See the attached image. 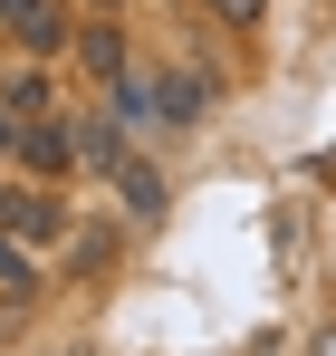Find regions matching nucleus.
I'll use <instances>...</instances> for the list:
<instances>
[{"instance_id": "7ed1b4c3", "label": "nucleus", "mask_w": 336, "mask_h": 356, "mask_svg": "<svg viewBox=\"0 0 336 356\" xmlns=\"http://www.w3.org/2000/svg\"><path fill=\"white\" fill-rule=\"evenodd\" d=\"M19 164H29V174H67V164H77V125L67 116H29L19 125Z\"/></svg>"}, {"instance_id": "39448f33", "label": "nucleus", "mask_w": 336, "mask_h": 356, "mask_svg": "<svg viewBox=\"0 0 336 356\" xmlns=\"http://www.w3.org/2000/svg\"><path fill=\"white\" fill-rule=\"evenodd\" d=\"M154 97H164V125H202V106H212V87H202L192 67H173V77H154Z\"/></svg>"}, {"instance_id": "9d476101", "label": "nucleus", "mask_w": 336, "mask_h": 356, "mask_svg": "<svg viewBox=\"0 0 336 356\" xmlns=\"http://www.w3.org/2000/svg\"><path fill=\"white\" fill-rule=\"evenodd\" d=\"M0 154H19V116L10 106H0Z\"/></svg>"}, {"instance_id": "f03ea898", "label": "nucleus", "mask_w": 336, "mask_h": 356, "mask_svg": "<svg viewBox=\"0 0 336 356\" xmlns=\"http://www.w3.org/2000/svg\"><path fill=\"white\" fill-rule=\"evenodd\" d=\"M0 10H10V39H19L29 58H58V49H67V10H58V0H0Z\"/></svg>"}, {"instance_id": "1a4fd4ad", "label": "nucleus", "mask_w": 336, "mask_h": 356, "mask_svg": "<svg viewBox=\"0 0 336 356\" xmlns=\"http://www.w3.org/2000/svg\"><path fill=\"white\" fill-rule=\"evenodd\" d=\"M212 10H221L230 29H260V10H269V0H212Z\"/></svg>"}, {"instance_id": "20e7f679", "label": "nucleus", "mask_w": 336, "mask_h": 356, "mask_svg": "<svg viewBox=\"0 0 336 356\" xmlns=\"http://www.w3.org/2000/svg\"><path fill=\"white\" fill-rule=\"evenodd\" d=\"M115 193H125V212H135V222H164V174H154V164H135V154H125V164H115Z\"/></svg>"}, {"instance_id": "0eeeda50", "label": "nucleus", "mask_w": 336, "mask_h": 356, "mask_svg": "<svg viewBox=\"0 0 336 356\" xmlns=\"http://www.w3.org/2000/svg\"><path fill=\"white\" fill-rule=\"evenodd\" d=\"M77 58H87V67H96V77H106V87H115V77H125V39H115L106 19H96V29L77 39Z\"/></svg>"}, {"instance_id": "9b49d317", "label": "nucleus", "mask_w": 336, "mask_h": 356, "mask_svg": "<svg viewBox=\"0 0 336 356\" xmlns=\"http://www.w3.org/2000/svg\"><path fill=\"white\" fill-rule=\"evenodd\" d=\"M67 356H77V347H67Z\"/></svg>"}, {"instance_id": "6e6552de", "label": "nucleus", "mask_w": 336, "mask_h": 356, "mask_svg": "<svg viewBox=\"0 0 336 356\" xmlns=\"http://www.w3.org/2000/svg\"><path fill=\"white\" fill-rule=\"evenodd\" d=\"M39 270H29V241H0V298H29Z\"/></svg>"}, {"instance_id": "f257e3e1", "label": "nucleus", "mask_w": 336, "mask_h": 356, "mask_svg": "<svg viewBox=\"0 0 336 356\" xmlns=\"http://www.w3.org/2000/svg\"><path fill=\"white\" fill-rule=\"evenodd\" d=\"M67 232V202L29 193V183H0V241H58Z\"/></svg>"}, {"instance_id": "423d86ee", "label": "nucleus", "mask_w": 336, "mask_h": 356, "mask_svg": "<svg viewBox=\"0 0 336 356\" xmlns=\"http://www.w3.org/2000/svg\"><path fill=\"white\" fill-rule=\"evenodd\" d=\"M77 164H125V135H115V116H96V125H77Z\"/></svg>"}]
</instances>
